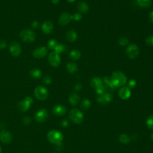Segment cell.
<instances>
[{
	"label": "cell",
	"instance_id": "cell-33",
	"mask_svg": "<svg viewBox=\"0 0 153 153\" xmlns=\"http://www.w3.org/2000/svg\"><path fill=\"white\" fill-rule=\"evenodd\" d=\"M83 16L81 13H74V15H72V20H74L75 21H80L82 19Z\"/></svg>",
	"mask_w": 153,
	"mask_h": 153
},
{
	"label": "cell",
	"instance_id": "cell-40",
	"mask_svg": "<svg viewBox=\"0 0 153 153\" xmlns=\"http://www.w3.org/2000/svg\"><path fill=\"white\" fill-rule=\"evenodd\" d=\"M82 89V84L80 83H77L74 86V90L75 91H80Z\"/></svg>",
	"mask_w": 153,
	"mask_h": 153
},
{
	"label": "cell",
	"instance_id": "cell-45",
	"mask_svg": "<svg viewBox=\"0 0 153 153\" xmlns=\"http://www.w3.org/2000/svg\"><path fill=\"white\" fill-rule=\"evenodd\" d=\"M66 1H67L69 3H74L75 0H66Z\"/></svg>",
	"mask_w": 153,
	"mask_h": 153
},
{
	"label": "cell",
	"instance_id": "cell-4",
	"mask_svg": "<svg viewBox=\"0 0 153 153\" xmlns=\"http://www.w3.org/2000/svg\"><path fill=\"white\" fill-rule=\"evenodd\" d=\"M69 118L75 124H81L84 121L83 113L77 109H72L69 113Z\"/></svg>",
	"mask_w": 153,
	"mask_h": 153
},
{
	"label": "cell",
	"instance_id": "cell-35",
	"mask_svg": "<svg viewBox=\"0 0 153 153\" xmlns=\"http://www.w3.org/2000/svg\"><path fill=\"white\" fill-rule=\"evenodd\" d=\"M136 81L134 79H131L128 82V87L130 89H134L136 86Z\"/></svg>",
	"mask_w": 153,
	"mask_h": 153
},
{
	"label": "cell",
	"instance_id": "cell-5",
	"mask_svg": "<svg viewBox=\"0 0 153 153\" xmlns=\"http://www.w3.org/2000/svg\"><path fill=\"white\" fill-rule=\"evenodd\" d=\"M126 54L129 58L135 59L139 55V49L135 44H129L126 49Z\"/></svg>",
	"mask_w": 153,
	"mask_h": 153
},
{
	"label": "cell",
	"instance_id": "cell-43",
	"mask_svg": "<svg viewBox=\"0 0 153 153\" xmlns=\"http://www.w3.org/2000/svg\"><path fill=\"white\" fill-rule=\"evenodd\" d=\"M148 18H149L150 21L153 23V11H151V12H150L148 15Z\"/></svg>",
	"mask_w": 153,
	"mask_h": 153
},
{
	"label": "cell",
	"instance_id": "cell-25",
	"mask_svg": "<svg viewBox=\"0 0 153 153\" xmlns=\"http://www.w3.org/2000/svg\"><path fill=\"white\" fill-rule=\"evenodd\" d=\"M81 57V53L78 50H72L69 53V57L74 61H77Z\"/></svg>",
	"mask_w": 153,
	"mask_h": 153
},
{
	"label": "cell",
	"instance_id": "cell-10",
	"mask_svg": "<svg viewBox=\"0 0 153 153\" xmlns=\"http://www.w3.org/2000/svg\"><path fill=\"white\" fill-rule=\"evenodd\" d=\"M49 117V114L47 111L45 109H41L37 112L35 116V119L36 121L39 123H44L47 121Z\"/></svg>",
	"mask_w": 153,
	"mask_h": 153
},
{
	"label": "cell",
	"instance_id": "cell-48",
	"mask_svg": "<svg viewBox=\"0 0 153 153\" xmlns=\"http://www.w3.org/2000/svg\"><path fill=\"white\" fill-rule=\"evenodd\" d=\"M53 153H57V152H53Z\"/></svg>",
	"mask_w": 153,
	"mask_h": 153
},
{
	"label": "cell",
	"instance_id": "cell-3",
	"mask_svg": "<svg viewBox=\"0 0 153 153\" xmlns=\"http://www.w3.org/2000/svg\"><path fill=\"white\" fill-rule=\"evenodd\" d=\"M48 140L52 144L57 145L61 144L63 139V135L61 132L53 130L47 134Z\"/></svg>",
	"mask_w": 153,
	"mask_h": 153
},
{
	"label": "cell",
	"instance_id": "cell-9",
	"mask_svg": "<svg viewBox=\"0 0 153 153\" xmlns=\"http://www.w3.org/2000/svg\"><path fill=\"white\" fill-rule=\"evenodd\" d=\"M9 51L13 56L18 57L21 54L22 48L19 43L13 41L9 45Z\"/></svg>",
	"mask_w": 153,
	"mask_h": 153
},
{
	"label": "cell",
	"instance_id": "cell-2",
	"mask_svg": "<svg viewBox=\"0 0 153 153\" xmlns=\"http://www.w3.org/2000/svg\"><path fill=\"white\" fill-rule=\"evenodd\" d=\"M20 38L26 43H31L34 42L36 38L35 33L30 29H23L20 32Z\"/></svg>",
	"mask_w": 153,
	"mask_h": 153
},
{
	"label": "cell",
	"instance_id": "cell-8",
	"mask_svg": "<svg viewBox=\"0 0 153 153\" xmlns=\"http://www.w3.org/2000/svg\"><path fill=\"white\" fill-rule=\"evenodd\" d=\"M32 102H33V99L31 97L28 96L25 98V99H23V100L19 102L17 105L19 110L21 112L27 111L29 109Z\"/></svg>",
	"mask_w": 153,
	"mask_h": 153
},
{
	"label": "cell",
	"instance_id": "cell-6",
	"mask_svg": "<svg viewBox=\"0 0 153 153\" xmlns=\"http://www.w3.org/2000/svg\"><path fill=\"white\" fill-rule=\"evenodd\" d=\"M34 95L37 99L40 101H44L49 96V92L45 88L41 86H39L35 89Z\"/></svg>",
	"mask_w": 153,
	"mask_h": 153
},
{
	"label": "cell",
	"instance_id": "cell-14",
	"mask_svg": "<svg viewBox=\"0 0 153 153\" xmlns=\"http://www.w3.org/2000/svg\"><path fill=\"white\" fill-rule=\"evenodd\" d=\"M54 26H53V23L50 21H45L41 26V29L43 33L45 34H50L53 32Z\"/></svg>",
	"mask_w": 153,
	"mask_h": 153
},
{
	"label": "cell",
	"instance_id": "cell-38",
	"mask_svg": "<svg viewBox=\"0 0 153 153\" xmlns=\"http://www.w3.org/2000/svg\"><path fill=\"white\" fill-rule=\"evenodd\" d=\"M22 122L23 123H24L25 124H29L31 122V118L29 117H25L23 119H22Z\"/></svg>",
	"mask_w": 153,
	"mask_h": 153
},
{
	"label": "cell",
	"instance_id": "cell-20",
	"mask_svg": "<svg viewBox=\"0 0 153 153\" xmlns=\"http://www.w3.org/2000/svg\"><path fill=\"white\" fill-rule=\"evenodd\" d=\"M66 37L69 42L74 43L77 39V34L75 30L71 29L66 32Z\"/></svg>",
	"mask_w": 153,
	"mask_h": 153
},
{
	"label": "cell",
	"instance_id": "cell-41",
	"mask_svg": "<svg viewBox=\"0 0 153 153\" xmlns=\"http://www.w3.org/2000/svg\"><path fill=\"white\" fill-rule=\"evenodd\" d=\"M38 25H39V23L38 22V21H35L32 23V27L34 29H37L38 28Z\"/></svg>",
	"mask_w": 153,
	"mask_h": 153
},
{
	"label": "cell",
	"instance_id": "cell-42",
	"mask_svg": "<svg viewBox=\"0 0 153 153\" xmlns=\"http://www.w3.org/2000/svg\"><path fill=\"white\" fill-rule=\"evenodd\" d=\"M61 126H62V127H64V128L67 127V126H68V121L66 120H63L62 121V122H61Z\"/></svg>",
	"mask_w": 153,
	"mask_h": 153
},
{
	"label": "cell",
	"instance_id": "cell-29",
	"mask_svg": "<svg viewBox=\"0 0 153 153\" xmlns=\"http://www.w3.org/2000/svg\"><path fill=\"white\" fill-rule=\"evenodd\" d=\"M91 105V102L88 99H84L81 103V108L83 110H88Z\"/></svg>",
	"mask_w": 153,
	"mask_h": 153
},
{
	"label": "cell",
	"instance_id": "cell-18",
	"mask_svg": "<svg viewBox=\"0 0 153 153\" xmlns=\"http://www.w3.org/2000/svg\"><path fill=\"white\" fill-rule=\"evenodd\" d=\"M90 85L92 88H94L96 90L103 86V81L101 78L95 77L92 78L90 81Z\"/></svg>",
	"mask_w": 153,
	"mask_h": 153
},
{
	"label": "cell",
	"instance_id": "cell-36",
	"mask_svg": "<svg viewBox=\"0 0 153 153\" xmlns=\"http://www.w3.org/2000/svg\"><path fill=\"white\" fill-rule=\"evenodd\" d=\"M96 94L99 96V95H103L104 94H105V90H106V88L105 86H102L101 87L99 88L98 89H96Z\"/></svg>",
	"mask_w": 153,
	"mask_h": 153
},
{
	"label": "cell",
	"instance_id": "cell-39",
	"mask_svg": "<svg viewBox=\"0 0 153 153\" xmlns=\"http://www.w3.org/2000/svg\"><path fill=\"white\" fill-rule=\"evenodd\" d=\"M7 47V42L5 40H0V50H3Z\"/></svg>",
	"mask_w": 153,
	"mask_h": 153
},
{
	"label": "cell",
	"instance_id": "cell-16",
	"mask_svg": "<svg viewBox=\"0 0 153 153\" xmlns=\"http://www.w3.org/2000/svg\"><path fill=\"white\" fill-rule=\"evenodd\" d=\"M120 98L123 100H126L131 96V90L128 87H122L118 92Z\"/></svg>",
	"mask_w": 153,
	"mask_h": 153
},
{
	"label": "cell",
	"instance_id": "cell-12",
	"mask_svg": "<svg viewBox=\"0 0 153 153\" xmlns=\"http://www.w3.org/2000/svg\"><path fill=\"white\" fill-rule=\"evenodd\" d=\"M48 50L47 49L45 46L39 47L35 49L32 52V55L34 57L37 59H41L45 57L47 55Z\"/></svg>",
	"mask_w": 153,
	"mask_h": 153
},
{
	"label": "cell",
	"instance_id": "cell-23",
	"mask_svg": "<svg viewBox=\"0 0 153 153\" xmlns=\"http://www.w3.org/2000/svg\"><path fill=\"white\" fill-rule=\"evenodd\" d=\"M30 75L32 78H34L35 80H38L41 78L42 72L39 69L34 68L31 70Z\"/></svg>",
	"mask_w": 153,
	"mask_h": 153
},
{
	"label": "cell",
	"instance_id": "cell-27",
	"mask_svg": "<svg viewBox=\"0 0 153 153\" xmlns=\"http://www.w3.org/2000/svg\"><path fill=\"white\" fill-rule=\"evenodd\" d=\"M55 51H56V53H57L58 54H61V53H63L66 52V51L68 50V48L66 47V45L63 44H61V43H59L57 44L56 46V47L55 48Z\"/></svg>",
	"mask_w": 153,
	"mask_h": 153
},
{
	"label": "cell",
	"instance_id": "cell-7",
	"mask_svg": "<svg viewBox=\"0 0 153 153\" xmlns=\"http://www.w3.org/2000/svg\"><path fill=\"white\" fill-rule=\"evenodd\" d=\"M48 61L49 64L53 67H57L61 63V58L59 54L56 51L51 52L48 57Z\"/></svg>",
	"mask_w": 153,
	"mask_h": 153
},
{
	"label": "cell",
	"instance_id": "cell-13",
	"mask_svg": "<svg viewBox=\"0 0 153 153\" xmlns=\"http://www.w3.org/2000/svg\"><path fill=\"white\" fill-rule=\"evenodd\" d=\"M72 21V15L68 13H63L59 17L58 22L59 25L65 26L68 25Z\"/></svg>",
	"mask_w": 153,
	"mask_h": 153
},
{
	"label": "cell",
	"instance_id": "cell-31",
	"mask_svg": "<svg viewBox=\"0 0 153 153\" xmlns=\"http://www.w3.org/2000/svg\"><path fill=\"white\" fill-rule=\"evenodd\" d=\"M146 124L149 129L153 130V114L147 117L146 120Z\"/></svg>",
	"mask_w": 153,
	"mask_h": 153
},
{
	"label": "cell",
	"instance_id": "cell-15",
	"mask_svg": "<svg viewBox=\"0 0 153 153\" xmlns=\"http://www.w3.org/2000/svg\"><path fill=\"white\" fill-rule=\"evenodd\" d=\"M12 140V135L11 133L6 131L2 130L0 132V141L4 144H9Z\"/></svg>",
	"mask_w": 153,
	"mask_h": 153
},
{
	"label": "cell",
	"instance_id": "cell-26",
	"mask_svg": "<svg viewBox=\"0 0 153 153\" xmlns=\"http://www.w3.org/2000/svg\"><path fill=\"white\" fill-rule=\"evenodd\" d=\"M137 4L142 8L147 9L151 6L152 0H137Z\"/></svg>",
	"mask_w": 153,
	"mask_h": 153
},
{
	"label": "cell",
	"instance_id": "cell-44",
	"mask_svg": "<svg viewBox=\"0 0 153 153\" xmlns=\"http://www.w3.org/2000/svg\"><path fill=\"white\" fill-rule=\"evenodd\" d=\"M51 1L53 4H57L59 3L60 0H51Z\"/></svg>",
	"mask_w": 153,
	"mask_h": 153
},
{
	"label": "cell",
	"instance_id": "cell-46",
	"mask_svg": "<svg viewBox=\"0 0 153 153\" xmlns=\"http://www.w3.org/2000/svg\"><path fill=\"white\" fill-rule=\"evenodd\" d=\"M151 139H152V141H153V133H152V134L151 135Z\"/></svg>",
	"mask_w": 153,
	"mask_h": 153
},
{
	"label": "cell",
	"instance_id": "cell-30",
	"mask_svg": "<svg viewBox=\"0 0 153 153\" xmlns=\"http://www.w3.org/2000/svg\"><path fill=\"white\" fill-rule=\"evenodd\" d=\"M57 44V43L56 39L54 38H52V39H50L48 41L47 47L50 50H54Z\"/></svg>",
	"mask_w": 153,
	"mask_h": 153
},
{
	"label": "cell",
	"instance_id": "cell-19",
	"mask_svg": "<svg viewBox=\"0 0 153 153\" xmlns=\"http://www.w3.org/2000/svg\"><path fill=\"white\" fill-rule=\"evenodd\" d=\"M77 9L78 11L80 13H82V14H86L87 13L89 10V5L85 3V2H80L77 4Z\"/></svg>",
	"mask_w": 153,
	"mask_h": 153
},
{
	"label": "cell",
	"instance_id": "cell-34",
	"mask_svg": "<svg viewBox=\"0 0 153 153\" xmlns=\"http://www.w3.org/2000/svg\"><path fill=\"white\" fill-rule=\"evenodd\" d=\"M51 82H52L51 77L49 75H46V76L44 77L43 80H42L43 83H44L45 85H49V84H51Z\"/></svg>",
	"mask_w": 153,
	"mask_h": 153
},
{
	"label": "cell",
	"instance_id": "cell-24",
	"mask_svg": "<svg viewBox=\"0 0 153 153\" xmlns=\"http://www.w3.org/2000/svg\"><path fill=\"white\" fill-rule=\"evenodd\" d=\"M103 81H104V83L106 85V87L107 88L110 90L113 91V90H115L116 87H114V86L113 85V84H112V83L111 82V78H110V77H108L107 76H106V77H105L104 78Z\"/></svg>",
	"mask_w": 153,
	"mask_h": 153
},
{
	"label": "cell",
	"instance_id": "cell-47",
	"mask_svg": "<svg viewBox=\"0 0 153 153\" xmlns=\"http://www.w3.org/2000/svg\"><path fill=\"white\" fill-rule=\"evenodd\" d=\"M1 148L0 147V153H1Z\"/></svg>",
	"mask_w": 153,
	"mask_h": 153
},
{
	"label": "cell",
	"instance_id": "cell-21",
	"mask_svg": "<svg viewBox=\"0 0 153 153\" xmlns=\"http://www.w3.org/2000/svg\"><path fill=\"white\" fill-rule=\"evenodd\" d=\"M68 100L70 104L73 106H75L79 103L80 101V97L78 94H75V93H73V94H71L69 96Z\"/></svg>",
	"mask_w": 153,
	"mask_h": 153
},
{
	"label": "cell",
	"instance_id": "cell-32",
	"mask_svg": "<svg viewBox=\"0 0 153 153\" xmlns=\"http://www.w3.org/2000/svg\"><path fill=\"white\" fill-rule=\"evenodd\" d=\"M118 43L120 46H123V47H124V46L128 45L129 39H128V38H126V37H120L118 39Z\"/></svg>",
	"mask_w": 153,
	"mask_h": 153
},
{
	"label": "cell",
	"instance_id": "cell-37",
	"mask_svg": "<svg viewBox=\"0 0 153 153\" xmlns=\"http://www.w3.org/2000/svg\"><path fill=\"white\" fill-rule=\"evenodd\" d=\"M145 43L149 46H153V35L148 36L145 39Z\"/></svg>",
	"mask_w": 153,
	"mask_h": 153
},
{
	"label": "cell",
	"instance_id": "cell-28",
	"mask_svg": "<svg viewBox=\"0 0 153 153\" xmlns=\"http://www.w3.org/2000/svg\"><path fill=\"white\" fill-rule=\"evenodd\" d=\"M118 139L120 142L122 143L123 144H128L130 143L131 141L130 138L126 134H121L120 135Z\"/></svg>",
	"mask_w": 153,
	"mask_h": 153
},
{
	"label": "cell",
	"instance_id": "cell-22",
	"mask_svg": "<svg viewBox=\"0 0 153 153\" xmlns=\"http://www.w3.org/2000/svg\"><path fill=\"white\" fill-rule=\"evenodd\" d=\"M66 69L70 74H74L78 70V66L75 63L69 62L66 66Z\"/></svg>",
	"mask_w": 153,
	"mask_h": 153
},
{
	"label": "cell",
	"instance_id": "cell-11",
	"mask_svg": "<svg viewBox=\"0 0 153 153\" xmlns=\"http://www.w3.org/2000/svg\"><path fill=\"white\" fill-rule=\"evenodd\" d=\"M112 95L109 92H105L103 95H99L97 98L98 102L102 105H106L110 103L112 101Z\"/></svg>",
	"mask_w": 153,
	"mask_h": 153
},
{
	"label": "cell",
	"instance_id": "cell-1",
	"mask_svg": "<svg viewBox=\"0 0 153 153\" xmlns=\"http://www.w3.org/2000/svg\"><path fill=\"white\" fill-rule=\"evenodd\" d=\"M111 82L114 87H122L127 83V77L123 72L120 71H116L112 72Z\"/></svg>",
	"mask_w": 153,
	"mask_h": 153
},
{
	"label": "cell",
	"instance_id": "cell-17",
	"mask_svg": "<svg viewBox=\"0 0 153 153\" xmlns=\"http://www.w3.org/2000/svg\"><path fill=\"white\" fill-rule=\"evenodd\" d=\"M52 111L56 116H63L66 112V108L62 105H57L53 108Z\"/></svg>",
	"mask_w": 153,
	"mask_h": 153
}]
</instances>
